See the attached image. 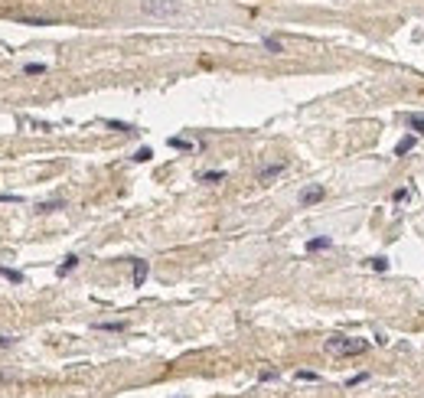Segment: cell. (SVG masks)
<instances>
[{
	"instance_id": "obj_1",
	"label": "cell",
	"mask_w": 424,
	"mask_h": 398,
	"mask_svg": "<svg viewBox=\"0 0 424 398\" xmlns=\"http://www.w3.org/2000/svg\"><path fill=\"white\" fill-rule=\"evenodd\" d=\"M141 13L154 20H173L183 13V4L179 0H141Z\"/></svg>"
},
{
	"instance_id": "obj_13",
	"label": "cell",
	"mask_w": 424,
	"mask_h": 398,
	"mask_svg": "<svg viewBox=\"0 0 424 398\" xmlns=\"http://www.w3.org/2000/svg\"><path fill=\"white\" fill-rule=\"evenodd\" d=\"M23 72H26V75H43V72H46V65H43V62H26V65H23Z\"/></svg>"
},
{
	"instance_id": "obj_16",
	"label": "cell",
	"mask_w": 424,
	"mask_h": 398,
	"mask_svg": "<svg viewBox=\"0 0 424 398\" xmlns=\"http://www.w3.org/2000/svg\"><path fill=\"white\" fill-rule=\"evenodd\" d=\"M170 147H179V150H190L193 144L190 141H183V137H170Z\"/></svg>"
},
{
	"instance_id": "obj_6",
	"label": "cell",
	"mask_w": 424,
	"mask_h": 398,
	"mask_svg": "<svg viewBox=\"0 0 424 398\" xmlns=\"http://www.w3.org/2000/svg\"><path fill=\"white\" fill-rule=\"evenodd\" d=\"M408 127H411V131H414V134L421 137V134H424V114H421V111L408 114Z\"/></svg>"
},
{
	"instance_id": "obj_10",
	"label": "cell",
	"mask_w": 424,
	"mask_h": 398,
	"mask_svg": "<svg viewBox=\"0 0 424 398\" xmlns=\"http://www.w3.org/2000/svg\"><path fill=\"white\" fill-rule=\"evenodd\" d=\"M0 278H10L13 284H23V274H20V271H10V268H4V264H0Z\"/></svg>"
},
{
	"instance_id": "obj_4",
	"label": "cell",
	"mask_w": 424,
	"mask_h": 398,
	"mask_svg": "<svg viewBox=\"0 0 424 398\" xmlns=\"http://www.w3.org/2000/svg\"><path fill=\"white\" fill-rule=\"evenodd\" d=\"M414 144H418V134H408V137H401V141L395 144V154H398V157H405L408 150L414 147Z\"/></svg>"
},
{
	"instance_id": "obj_20",
	"label": "cell",
	"mask_w": 424,
	"mask_h": 398,
	"mask_svg": "<svg viewBox=\"0 0 424 398\" xmlns=\"http://www.w3.org/2000/svg\"><path fill=\"white\" fill-rule=\"evenodd\" d=\"M52 209H62V203H43L39 206V212H52Z\"/></svg>"
},
{
	"instance_id": "obj_17",
	"label": "cell",
	"mask_w": 424,
	"mask_h": 398,
	"mask_svg": "<svg viewBox=\"0 0 424 398\" xmlns=\"http://www.w3.org/2000/svg\"><path fill=\"white\" fill-rule=\"evenodd\" d=\"M369 379V375L366 372H359V375H352V379H346V388H352V385H359V382H366Z\"/></svg>"
},
{
	"instance_id": "obj_7",
	"label": "cell",
	"mask_w": 424,
	"mask_h": 398,
	"mask_svg": "<svg viewBox=\"0 0 424 398\" xmlns=\"http://www.w3.org/2000/svg\"><path fill=\"white\" fill-rule=\"evenodd\" d=\"M277 173H284V163H271V167H265V170L258 173V180H261V183H268L271 176H277Z\"/></svg>"
},
{
	"instance_id": "obj_9",
	"label": "cell",
	"mask_w": 424,
	"mask_h": 398,
	"mask_svg": "<svg viewBox=\"0 0 424 398\" xmlns=\"http://www.w3.org/2000/svg\"><path fill=\"white\" fill-rule=\"evenodd\" d=\"M75 268H79V258H75V255H69L66 261L59 264V278H66V274H69V271H75Z\"/></svg>"
},
{
	"instance_id": "obj_14",
	"label": "cell",
	"mask_w": 424,
	"mask_h": 398,
	"mask_svg": "<svg viewBox=\"0 0 424 398\" xmlns=\"http://www.w3.org/2000/svg\"><path fill=\"white\" fill-rule=\"evenodd\" d=\"M150 157H154V150H150V147H141V150L134 154V160H137V163H147Z\"/></svg>"
},
{
	"instance_id": "obj_23",
	"label": "cell",
	"mask_w": 424,
	"mask_h": 398,
	"mask_svg": "<svg viewBox=\"0 0 424 398\" xmlns=\"http://www.w3.org/2000/svg\"><path fill=\"white\" fill-rule=\"evenodd\" d=\"M13 343V336H0V346H10Z\"/></svg>"
},
{
	"instance_id": "obj_11",
	"label": "cell",
	"mask_w": 424,
	"mask_h": 398,
	"mask_svg": "<svg viewBox=\"0 0 424 398\" xmlns=\"http://www.w3.org/2000/svg\"><path fill=\"white\" fill-rule=\"evenodd\" d=\"M265 49L268 52H284V43H281V39H274V36H265Z\"/></svg>"
},
{
	"instance_id": "obj_19",
	"label": "cell",
	"mask_w": 424,
	"mask_h": 398,
	"mask_svg": "<svg viewBox=\"0 0 424 398\" xmlns=\"http://www.w3.org/2000/svg\"><path fill=\"white\" fill-rule=\"evenodd\" d=\"M128 323H98V330H124Z\"/></svg>"
},
{
	"instance_id": "obj_3",
	"label": "cell",
	"mask_w": 424,
	"mask_h": 398,
	"mask_svg": "<svg viewBox=\"0 0 424 398\" xmlns=\"http://www.w3.org/2000/svg\"><path fill=\"white\" fill-rule=\"evenodd\" d=\"M323 196H326L323 186H307V189L300 193V206H314V203H320Z\"/></svg>"
},
{
	"instance_id": "obj_5",
	"label": "cell",
	"mask_w": 424,
	"mask_h": 398,
	"mask_svg": "<svg viewBox=\"0 0 424 398\" xmlns=\"http://www.w3.org/2000/svg\"><path fill=\"white\" fill-rule=\"evenodd\" d=\"M144 281H147V261L134 258V287H141Z\"/></svg>"
},
{
	"instance_id": "obj_2",
	"label": "cell",
	"mask_w": 424,
	"mask_h": 398,
	"mask_svg": "<svg viewBox=\"0 0 424 398\" xmlns=\"http://www.w3.org/2000/svg\"><path fill=\"white\" fill-rule=\"evenodd\" d=\"M326 349H330L333 356H362L366 349H369V343L349 340V336H330V340H326Z\"/></svg>"
},
{
	"instance_id": "obj_21",
	"label": "cell",
	"mask_w": 424,
	"mask_h": 398,
	"mask_svg": "<svg viewBox=\"0 0 424 398\" xmlns=\"http://www.w3.org/2000/svg\"><path fill=\"white\" fill-rule=\"evenodd\" d=\"M408 196V189L405 186H401V189H395V193H392V199H395V203H398V199H405Z\"/></svg>"
},
{
	"instance_id": "obj_18",
	"label": "cell",
	"mask_w": 424,
	"mask_h": 398,
	"mask_svg": "<svg viewBox=\"0 0 424 398\" xmlns=\"http://www.w3.org/2000/svg\"><path fill=\"white\" fill-rule=\"evenodd\" d=\"M297 379H304V382H317L320 375H317V372H304V369H300V372H297Z\"/></svg>"
},
{
	"instance_id": "obj_8",
	"label": "cell",
	"mask_w": 424,
	"mask_h": 398,
	"mask_svg": "<svg viewBox=\"0 0 424 398\" xmlns=\"http://www.w3.org/2000/svg\"><path fill=\"white\" fill-rule=\"evenodd\" d=\"M330 235H320V238H310L307 242V251H323V248H330Z\"/></svg>"
},
{
	"instance_id": "obj_15",
	"label": "cell",
	"mask_w": 424,
	"mask_h": 398,
	"mask_svg": "<svg viewBox=\"0 0 424 398\" xmlns=\"http://www.w3.org/2000/svg\"><path fill=\"white\" fill-rule=\"evenodd\" d=\"M369 264L375 268V271H382V274H385V271H388V258H385V255H382V258H372V261H369Z\"/></svg>"
},
{
	"instance_id": "obj_22",
	"label": "cell",
	"mask_w": 424,
	"mask_h": 398,
	"mask_svg": "<svg viewBox=\"0 0 424 398\" xmlns=\"http://www.w3.org/2000/svg\"><path fill=\"white\" fill-rule=\"evenodd\" d=\"M0 203H20V196H0Z\"/></svg>"
},
{
	"instance_id": "obj_12",
	"label": "cell",
	"mask_w": 424,
	"mask_h": 398,
	"mask_svg": "<svg viewBox=\"0 0 424 398\" xmlns=\"http://www.w3.org/2000/svg\"><path fill=\"white\" fill-rule=\"evenodd\" d=\"M199 180L203 183H219V180H225V173H222V170H209V173H203Z\"/></svg>"
}]
</instances>
